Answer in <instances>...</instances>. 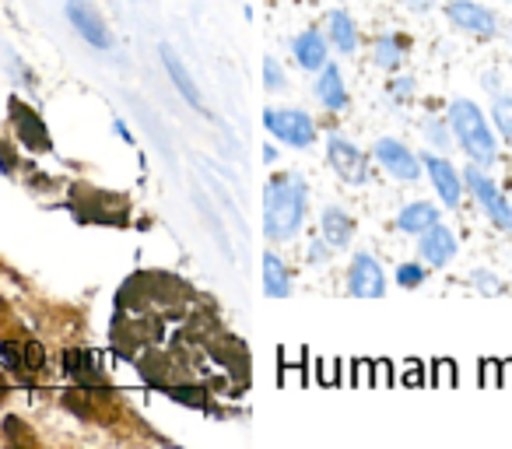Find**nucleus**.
I'll list each match as a JSON object with an SVG mask.
<instances>
[{
  "label": "nucleus",
  "mask_w": 512,
  "mask_h": 449,
  "mask_svg": "<svg viewBox=\"0 0 512 449\" xmlns=\"http://www.w3.org/2000/svg\"><path fill=\"white\" fill-rule=\"evenodd\" d=\"M309 186L306 179L281 172L264 186V232L271 243H292L306 225Z\"/></svg>",
  "instance_id": "nucleus-1"
},
{
  "label": "nucleus",
  "mask_w": 512,
  "mask_h": 449,
  "mask_svg": "<svg viewBox=\"0 0 512 449\" xmlns=\"http://www.w3.org/2000/svg\"><path fill=\"white\" fill-rule=\"evenodd\" d=\"M449 127H453V137L460 141V148L470 155V162L477 165H495L498 162V141H495V130H491L488 116L481 113V106L470 99H453L446 113Z\"/></svg>",
  "instance_id": "nucleus-2"
},
{
  "label": "nucleus",
  "mask_w": 512,
  "mask_h": 449,
  "mask_svg": "<svg viewBox=\"0 0 512 449\" xmlns=\"http://www.w3.org/2000/svg\"><path fill=\"white\" fill-rule=\"evenodd\" d=\"M71 211L74 218L88 221V225H113V229L130 225V200L123 193L95 190V186H74Z\"/></svg>",
  "instance_id": "nucleus-3"
},
{
  "label": "nucleus",
  "mask_w": 512,
  "mask_h": 449,
  "mask_svg": "<svg viewBox=\"0 0 512 449\" xmlns=\"http://www.w3.org/2000/svg\"><path fill=\"white\" fill-rule=\"evenodd\" d=\"M463 183H467V190L474 193L477 207H481V211L495 221V229L512 232V204L505 200V193L498 190L495 179L484 172V165L470 162L467 169H463Z\"/></svg>",
  "instance_id": "nucleus-4"
},
{
  "label": "nucleus",
  "mask_w": 512,
  "mask_h": 449,
  "mask_svg": "<svg viewBox=\"0 0 512 449\" xmlns=\"http://www.w3.org/2000/svg\"><path fill=\"white\" fill-rule=\"evenodd\" d=\"M264 127L288 148H309L316 141V120L306 109H267Z\"/></svg>",
  "instance_id": "nucleus-5"
},
{
  "label": "nucleus",
  "mask_w": 512,
  "mask_h": 449,
  "mask_svg": "<svg viewBox=\"0 0 512 449\" xmlns=\"http://www.w3.org/2000/svg\"><path fill=\"white\" fill-rule=\"evenodd\" d=\"M327 162L334 165V172L348 186H365L369 183V158L355 141H348L344 134L327 137Z\"/></svg>",
  "instance_id": "nucleus-6"
},
{
  "label": "nucleus",
  "mask_w": 512,
  "mask_h": 449,
  "mask_svg": "<svg viewBox=\"0 0 512 449\" xmlns=\"http://www.w3.org/2000/svg\"><path fill=\"white\" fill-rule=\"evenodd\" d=\"M64 11H67V22L74 25V32H78L88 46H95V50H113V32H109L106 18L99 15V8H95L92 0H67Z\"/></svg>",
  "instance_id": "nucleus-7"
},
{
  "label": "nucleus",
  "mask_w": 512,
  "mask_h": 449,
  "mask_svg": "<svg viewBox=\"0 0 512 449\" xmlns=\"http://www.w3.org/2000/svg\"><path fill=\"white\" fill-rule=\"evenodd\" d=\"M8 113H11V127H15L18 141H22L25 148L29 151H50L53 148V137H50V130H46L43 116H39L29 102H22L18 95H11Z\"/></svg>",
  "instance_id": "nucleus-8"
},
{
  "label": "nucleus",
  "mask_w": 512,
  "mask_h": 449,
  "mask_svg": "<svg viewBox=\"0 0 512 449\" xmlns=\"http://www.w3.org/2000/svg\"><path fill=\"white\" fill-rule=\"evenodd\" d=\"M348 292L355 299H383L386 295V274L379 267V260L369 250L355 253L348 267Z\"/></svg>",
  "instance_id": "nucleus-9"
},
{
  "label": "nucleus",
  "mask_w": 512,
  "mask_h": 449,
  "mask_svg": "<svg viewBox=\"0 0 512 449\" xmlns=\"http://www.w3.org/2000/svg\"><path fill=\"white\" fill-rule=\"evenodd\" d=\"M376 162L383 165L393 179H400V183H414V179H421V158L414 155L404 141H397V137H379L376 141Z\"/></svg>",
  "instance_id": "nucleus-10"
},
{
  "label": "nucleus",
  "mask_w": 512,
  "mask_h": 449,
  "mask_svg": "<svg viewBox=\"0 0 512 449\" xmlns=\"http://www.w3.org/2000/svg\"><path fill=\"white\" fill-rule=\"evenodd\" d=\"M421 169L428 172V179H432V186H435V193H439L442 204L460 207L463 179H460V172L453 169V162H449V158H442L439 151H425V155H421Z\"/></svg>",
  "instance_id": "nucleus-11"
},
{
  "label": "nucleus",
  "mask_w": 512,
  "mask_h": 449,
  "mask_svg": "<svg viewBox=\"0 0 512 449\" xmlns=\"http://www.w3.org/2000/svg\"><path fill=\"white\" fill-rule=\"evenodd\" d=\"M446 18L456 25V29L470 32V36H481V39H491L498 32L495 11H488L484 4H474V0H449Z\"/></svg>",
  "instance_id": "nucleus-12"
},
{
  "label": "nucleus",
  "mask_w": 512,
  "mask_h": 449,
  "mask_svg": "<svg viewBox=\"0 0 512 449\" xmlns=\"http://www.w3.org/2000/svg\"><path fill=\"white\" fill-rule=\"evenodd\" d=\"M64 376L74 379L81 390H95L102 393L109 386L106 369L99 365V358L92 355L88 348H67L64 351Z\"/></svg>",
  "instance_id": "nucleus-13"
},
{
  "label": "nucleus",
  "mask_w": 512,
  "mask_h": 449,
  "mask_svg": "<svg viewBox=\"0 0 512 449\" xmlns=\"http://www.w3.org/2000/svg\"><path fill=\"white\" fill-rule=\"evenodd\" d=\"M456 250H460V243H456L453 229H449V225H442V221L428 225V229L418 236V257L425 260V267H446V264H453Z\"/></svg>",
  "instance_id": "nucleus-14"
},
{
  "label": "nucleus",
  "mask_w": 512,
  "mask_h": 449,
  "mask_svg": "<svg viewBox=\"0 0 512 449\" xmlns=\"http://www.w3.org/2000/svg\"><path fill=\"white\" fill-rule=\"evenodd\" d=\"M158 57H162V64H165V74H169L172 88H176V92L183 95V99L190 102V106L197 109V113H207L204 99H200V92H197V81H193V74L186 71L183 57H179V53L172 50L169 43H162V46H158Z\"/></svg>",
  "instance_id": "nucleus-15"
},
{
  "label": "nucleus",
  "mask_w": 512,
  "mask_h": 449,
  "mask_svg": "<svg viewBox=\"0 0 512 449\" xmlns=\"http://www.w3.org/2000/svg\"><path fill=\"white\" fill-rule=\"evenodd\" d=\"M292 53L302 71H323V67L330 64V43H327V36L316 29L299 32V36L292 39Z\"/></svg>",
  "instance_id": "nucleus-16"
},
{
  "label": "nucleus",
  "mask_w": 512,
  "mask_h": 449,
  "mask_svg": "<svg viewBox=\"0 0 512 449\" xmlns=\"http://www.w3.org/2000/svg\"><path fill=\"white\" fill-rule=\"evenodd\" d=\"M320 78H316L313 92L316 99H320L323 109H330V113H341V109H348V88H344V74L337 64H327L323 71H316Z\"/></svg>",
  "instance_id": "nucleus-17"
},
{
  "label": "nucleus",
  "mask_w": 512,
  "mask_h": 449,
  "mask_svg": "<svg viewBox=\"0 0 512 449\" xmlns=\"http://www.w3.org/2000/svg\"><path fill=\"white\" fill-rule=\"evenodd\" d=\"M323 29H327V43L334 46L337 53H355L362 46V36H358V25L348 11H327L323 18Z\"/></svg>",
  "instance_id": "nucleus-18"
},
{
  "label": "nucleus",
  "mask_w": 512,
  "mask_h": 449,
  "mask_svg": "<svg viewBox=\"0 0 512 449\" xmlns=\"http://www.w3.org/2000/svg\"><path fill=\"white\" fill-rule=\"evenodd\" d=\"M320 236L327 239L334 250H348L355 239V218L344 207H327L320 218Z\"/></svg>",
  "instance_id": "nucleus-19"
},
{
  "label": "nucleus",
  "mask_w": 512,
  "mask_h": 449,
  "mask_svg": "<svg viewBox=\"0 0 512 449\" xmlns=\"http://www.w3.org/2000/svg\"><path fill=\"white\" fill-rule=\"evenodd\" d=\"M435 221H439V207H435L432 200H411V204L400 207L397 229L407 232V236H421V232H425L428 225H435Z\"/></svg>",
  "instance_id": "nucleus-20"
},
{
  "label": "nucleus",
  "mask_w": 512,
  "mask_h": 449,
  "mask_svg": "<svg viewBox=\"0 0 512 449\" xmlns=\"http://www.w3.org/2000/svg\"><path fill=\"white\" fill-rule=\"evenodd\" d=\"M264 292L267 299H288L292 295V271L278 253H264Z\"/></svg>",
  "instance_id": "nucleus-21"
},
{
  "label": "nucleus",
  "mask_w": 512,
  "mask_h": 449,
  "mask_svg": "<svg viewBox=\"0 0 512 449\" xmlns=\"http://www.w3.org/2000/svg\"><path fill=\"white\" fill-rule=\"evenodd\" d=\"M372 60H376V67H383V71H397V67L404 64V43H400L397 36H379L376 43H372Z\"/></svg>",
  "instance_id": "nucleus-22"
},
{
  "label": "nucleus",
  "mask_w": 512,
  "mask_h": 449,
  "mask_svg": "<svg viewBox=\"0 0 512 449\" xmlns=\"http://www.w3.org/2000/svg\"><path fill=\"white\" fill-rule=\"evenodd\" d=\"M421 134H425V144H432L435 151L453 148V127H449L446 116H428V120L421 123Z\"/></svg>",
  "instance_id": "nucleus-23"
},
{
  "label": "nucleus",
  "mask_w": 512,
  "mask_h": 449,
  "mask_svg": "<svg viewBox=\"0 0 512 449\" xmlns=\"http://www.w3.org/2000/svg\"><path fill=\"white\" fill-rule=\"evenodd\" d=\"M22 344V365H25V376H43L46 372V351H43V344L39 341H32V337H25V341H18ZM32 383V379H29Z\"/></svg>",
  "instance_id": "nucleus-24"
},
{
  "label": "nucleus",
  "mask_w": 512,
  "mask_h": 449,
  "mask_svg": "<svg viewBox=\"0 0 512 449\" xmlns=\"http://www.w3.org/2000/svg\"><path fill=\"white\" fill-rule=\"evenodd\" d=\"M491 123H495L498 134L512 137V95L495 92V102H491Z\"/></svg>",
  "instance_id": "nucleus-25"
},
{
  "label": "nucleus",
  "mask_w": 512,
  "mask_h": 449,
  "mask_svg": "<svg viewBox=\"0 0 512 449\" xmlns=\"http://www.w3.org/2000/svg\"><path fill=\"white\" fill-rule=\"evenodd\" d=\"M264 88H267V92H285V88H288L285 67H281L274 57H264Z\"/></svg>",
  "instance_id": "nucleus-26"
},
{
  "label": "nucleus",
  "mask_w": 512,
  "mask_h": 449,
  "mask_svg": "<svg viewBox=\"0 0 512 449\" xmlns=\"http://www.w3.org/2000/svg\"><path fill=\"white\" fill-rule=\"evenodd\" d=\"M425 264H400L397 267V285L400 288H418L425 285Z\"/></svg>",
  "instance_id": "nucleus-27"
},
{
  "label": "nucleus",
  "mask_w": 512,
  "mask_h": 449,
  "mask_svg": "<svg viewBox=\"0 0 512 449\" xmlns=\"http://www.w3.org/2000/svg\"><path fill=\"white\" fill-rule=\"evenodd\" d=\"M470 285H474L477 292H484V295H502L505 292L502 278H495L491 271H474V274H470Z\"/></svg>",
  "instance_id": "nucleus-28"
},
{
  "label": "nucleus",
  "mask_w": 512,
  "mask_h": 449,
  "mask_svg": "<svg viewBox=\"0 0 512 449\" xmlns=\"http://www.w3.org/2000/svg\"><path fill=\"white\" fill-rule=\"evenodd\" d=\"M4 435H8V442H15V446H22V442H36V435L32 432H25V421L22 418H15V414H8L4 418Z\"/></svg>",
  "instance_id": "nucleus-29"
},
{
  "label": "nucleus",
  "mask_w": 512,
  "mask_h": 449,
  "mask_svg": "<svg viewBox=\"0 0 512 449\" xmlns=\"http://www.w3.org/2000/svg\"><path fill=\"white\" fill-rule=\"evenodd\" d=\"M330 253H334V246H330L327 243V239H313V243H309V253H306V260H309V264H316V267H320V264H330Z\"/></svg>",
  "instance_id": "nucleus-30"
},
{
  "label": "nucleus",
  "mask_w": 512,
  "mask_h": 449,
  "mask_svg": "<svg viewBox=\"0 0 512 449\" xmlns=\"http://www.w3.org/2000/svg\"><path fill=\"white\" fill-rule=\"evenodd\" d=\"M386 95H390L393 102H407L414 95V78H393L390 92H386Z\"/></svg>",
  "instance_id": "nucleus-31"
},
{
  "label": "nucleus",
  "mask_w": 512,
  "mask_h": 449,
  "mask_svg": "<svg viewBox=\"0 0 512 449\" xmlns=\"http://www.w3.org/2000/svg\"><path fill=\"white\" fill-rule=\"evenodd\" d=\"M18 169V155H15V144L11 141H4V137H0V172H15Z\"/></svg>",
  "instance_id": "nucleus-32"
},
{
  "label": "nucleus",
  "mask_w": 512,
  "mask_h": 449,
  "mask_svg": "<svg viewBox=\"0 0 512 449\" xmlns=\"http://www.w3.org/2000/svg\"><path fill=\"white\" fill-rule=\"evenodd\" d=\"M113 130L123 137V144H137V141H134V134H130V127H127L123 120H113Z\"/></svg>",
  "instance_id": "nucleus-33"
},
{
  "label": "nucleus",
  "mask_w": 512,
  "mask_h": 449,
  "mask_svg": "<svg viewBox=\"0 0 512 449\" xmlns=\"http://www.w3.org/2000/svg\"><path fill=\"white\" fill-rule=\"evenodd\" d=\"M404 4L411 11H418V15H421V11H432V0H404Z\"/></svg>",
  "instance_id": "nucleus-34"
},
{
  "label": "nucleus",
  "mask_w": 512,
  "mask_h": 449,
  "mask_svg": "<svg viewBox=\"0 0 512 449\" xmlns=\"http://www.w3.org/2000/svg\"><path fill=\"white\" fill-rule=\"evenodd\" d=\"M0 397H8V379H4V372H0Z\"/></svg>",
  "instance_id": "nucleus-35"
},
{
  "label": "nucleus",
  "mask_w": 512,
  "mask_h": 449,
  "mask_svg": "<svg viewBox=\"0 0 512 449\" xmlns=\"http://www.w3.org/2000/svg\"><path fill=\"white\" fill-rule=\"evenodd\" d=\"M0 316H8V302L0 299Z\"/></svg>",
  "instance_id": "nucleus-36"
},
{
  "label": "nucleus",
  "mask_w": 512,
  "mask_h": 449,
  "mask_svg": "<svg viewBox=\"0 0 512 449\" xmlns=\"http://www.w3.org/2000/svg\"><path fill=\"white\" fill-rule=\"evenodd\" d=\"M509 4H512V0H509Z\"/></svg>",
  "instance_id": "nucleus-37"
}]
</instances>
